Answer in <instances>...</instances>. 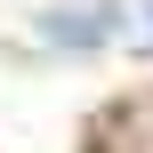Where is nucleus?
Wrapping results in <instances>:
<instances>
[{
  "mask_svg": "<svg viewBox=\"0 0 153 153\" xmlns=\"http://www.w3.org/2000/svg\"><path fill=\"white\" fill-rule=\"evenodd\" d=\"M105 153H153V97L121 105V121L105 129Z\"/></svg>",
  "mask_w": 153,
  "mask_h": 153,
  "instance_id": "2",
  "label": "nucleus"
},
{
  "mask_svg": "<svg viewBox=\"0 0 153 153\" xmlns=\"http://www.w3.org/2000/svg\"><path fill=\"white\" fill-rule=\"evenodd\" d=\"M32 32H40L48 48H105V40H113V16H105V0H97V8L73 0V8H48Z\"/></svg>",
  "mask_w": 153,
  "mask_h": 153,
  "instance_id": "1",
  "label": "nucleus"
}]
</instances>
